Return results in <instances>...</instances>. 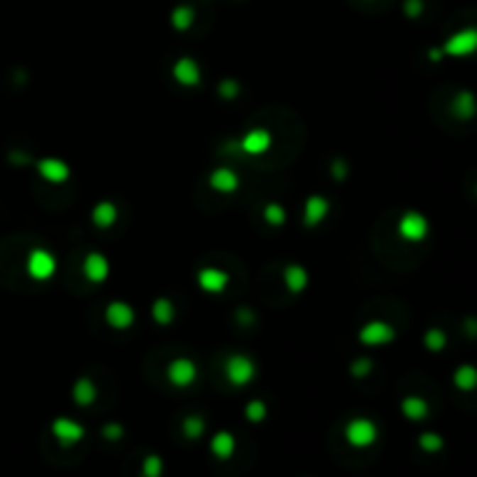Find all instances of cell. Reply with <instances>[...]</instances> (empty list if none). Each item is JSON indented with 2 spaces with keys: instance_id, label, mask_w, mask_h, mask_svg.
Listing matches in <instances>:
<instances>
[{
  "instance_id": "4fadbf2b",
  "label": "cell",
  "mask_w": 477,
  "mask_h": 477,
  "mask_svg": "<svg viewBox=\"0 0 477 477\" xmlns=\"http://www.w3.org/2000/svg\"><path fill=\"white\" fill-rule=\"evenodd\" d=\"M107 322H110L114 329H126L133 324V309L126 303H112L107 307Z\"/></svg>"
},
{
  "instance_id": "d6986e66",
  "label": "cell",
  "mask_w": 477,
  "mask_h": 477,
  "mask_svg": "<svg viewBox=\"0 0 477 477\" xmlns=\"http://www.w3.org/2000/svg\"><path fill=\"white\" fill-rule=\"evenodd\" d=\"M72 396H75V400H77L80 405H91V403H94V398H96L94 382H91V380H80L77 387H75V391H72Z\"/></svg>"
},
{
  "instance_id": "f546056e",
  "label": "cell",
  "mask_w": 477,
  "mask_h": 477,
  "mask_svg": "<svg viewBox=\"0 0 477 477\" xmlns=\"http://www.w3.org/2000/svg\"><path fill=\"white\" fill-rule=\"evenodd\" d=\"M154 314H156L158 322H168L170 317H172V309L168 305V300H158L156 307H154Z\"/></svg>"
},
{
  "instance_id": "4dcf8cb0",
  "label": "cell",
  "mask_w": 477,
  "mask_h": 477,
  "mask_svg": "<svg viewBox=\"0 0 477 477\" xmlns=\"http://www.w3.org/2000/svg\"><path fill=\"white\" fill-rule=\"evenodd\" d=\"M265 219L270 221V224H282V221H284V212H282V207H280V205H268V210H265Z\"/></svg>"
},
{
  "instance_id": "9c48e42d",
  "label": "cell",
  "mask_w": 477,
  "mask_h": 477,
  "mask_svg": "<svg viewBox=\"0 0 477 477\" xmlns=\"http://www.w3.org/2000/svg\"><path fill=\"white\" fill-rule=\"evenodd\" d=\"M198 282L205 291L216 294V291H224V287L229 284V275H226L224 270H219V268H205V270H200Z\"/></svg>"
},
{
  "instance_id": "ffe728a7",
  "label": "cell",
  "mask_w": 477,
  "mask_h": 477,
  "mask_svg": "<svg viewBox=\"0 0 477 477\" xmlns=\"http://www.w3.org/2000/svg\"><path fill=\"white\" fill-rule=\"evenodd\" d=\"M329 203L324 198H309L307 200V224H319L324 219Z\"/></svg>"
},
{
  "instance_id": "30bf717a",
  "label": "cell",
  "mask_w": 477,
  "mask_h": 477,
  "mask_svg": "<svg viewBox=\"0 0 477 477\" xmlns=\"http://www.w3.org/2000/svg\"><path fill=\"white\" fill-rule=\"evenodd\" d=\"M391 338H393V329L384 322H373L361 331V340L368 342V345H382V342H389Z\"/></svg>"
},
{
  "instance_id": "5b68a950",
  "label": "cell",
  "mask_w": 477,
  "mask_h": 477,
  "mask_svg": "<svg viewBox=\"0 0 477 477\" xmlns=\"http://www.w3.org/2000/svg\"><path fill=\"white\" fill-rule=\"evenodd\" d=\"M56 270L54 256L45 249H33L28 256V273L33 280H49Z\"/></svg>"
},
{
  "instance_id": "d6a6232c",
  "label": "cell",
  "mask_w": 477,
  "mask_h": 477,
  "mask_svg": "<svg viewBox=\"0 0 477 477\" xmlns=\"http://www.w3.org/2000/svg\"><path fill=\"white\" fill-rule=\"evenodd\" d=\"M103 433H105V438L116 440V438H119V435H121V429H119V426H105V431H103Z\"/></svg>"
},
{
  "instance_id": "7a4b0ae2",
  "label": "cell",
  "mask_w": 477,
  "mask_h": 477,
  "mask_svg": "<svg viewBox=\"0 0 477 477\" xmlns=\"http://www.w3.org/2000/svg\"><path fill=\"white\" fill-rule=\"evenodd\" d=\"M378 426H375V422L371 420H363V417H358V420L349 422V426L345 429V438L351 447H371L375 440H378Z\"/></svg>"
},
{
  "instance_id": "4316f807",
  "label": "cell",
  "mask_w": 477,
  "mask_h": 477,
  "mask_svg": "<svg viewBox=\"0 0 477 477\" xmlns=\"http://www.w3.org/2000/svg\"><path fill=\"white\" fill-rule=\"evenodd\" d=\"M420 445H422L424 451H438L442 447V438L435 433H424L420 438Z\"/></svg>"
},
{
  "instance_id": "7402d4cb",
  "label": "cell",
  "mask_w": 477,
  "mask_h": 477,
  "mask_svg": "<svg viewBox=\"0 0 477 477\" xmlns=\"http://www.w3.org/2000/svg\"><path fill=\"white\" fill-rule=\"evenodd\" d=\"M142 477H163V459L158 454H149L142 461Z\"/></svg>"
},
{
  "instance_id": "ba28073f",
  "label": "cell",
  "mask_w": 477,
  "mask_h": 477,
  "mask_svg": "<svg viewBox=\"0 0 477 477\" xmlns=\"http://www.w3.org/2000/svg\"><path fill=\"white\" fill-rule=\"evenodd\" d=\"M451 112H454V116H459V119H473L477 114L475 94H471V91H459L454 100H451Z\"/></svg>"
},
{
  "instance_id": "2e32d148",
  "label": "cell",
  "mask_w": 477,
  "mask_h": 477,
  "mask_svg": "<svg viewBox=\"0 0 477 477\" xmlns=\"http://www.w3.org/2000/svg\"><path fill=\"white\" fill-rule=\"evenodd\" d=\"M454 384L461 391H473L477 387V368L475 366H459L454 373Z\"/></svg>"
},
{
  "instance_id": "3957f363",
  "label": "cell",
  "mask_w": 477,
  "mask_h": 477,
  "mask_svg": "<svg viewBox=\"0 0 477 477\" xmlns=\"http://www.w3.org/2000/svg\"><path fill=\"white\" fill-rule=\"evenodd\" d=\"M398 233L400 238L407 242H422L426 236H429V219L420 212H405L403 219L398 224Z\"/></svg>"
},
{
  "instance_id": "5bb4252c",
  "label": "cell",
  "mask_w": 477,
  "mask_h": 477,
  "mask_svg": "<svg viewBox=\"0 0 477 477\" xmlns=\"http://www.w3.org/2000/svg\"><path fill=\"white\" fill-rule=\"evenodd\" d=\"M84 273L91 282H103L107 278V273H110V265H107L105 256L100 254H89L87 261H84Z\"/></svg>"
},
{
  "instance_id": "1f68e13d",
  "label": "cell",
  "mask_w": 477,
  "mask_h": 477,
  "mask_svg": "<svg viewBox=\"0 0 477 477\" xmlns=\"http://www.w3.org/2000/svg\"><path fill=\"white\" fill-rule=\"evenodd\" d=\"M422 10H424L422 0H407V3H405V12H407L410 16H420Z\"/></svg>"
},
{
  "instance_id": "cb8c5ba5",
  "label": "cell",
  "mask_w": 477,
  "mask_h": 477,
  "mask_svg": "<svg viewBox=\"0 0 477 477\" xmlns=\"http://www.w3.org/2000/svg\"><path fill=\"white\" fill-rule=\"evenodd\" d=\"M287 284H289V289L291 291H300L307 284V275H305V270H300L298 265H291V268H287Z\"/></svg>"
},
{
  "instance_id": "e0dca14e",
  "label": "cell",
  "mask_w": 477,
  "mask_h": 477,
  "mask_svg": "<svg viewBox=\"0 0 477 477\" xmlns=\"http://www.w3.org/2000/svg\"><path fill=\"white\" fill-rule=\"evenodd\" d=\"M175 77H177L182 84H196L198 82V68L196 63L191 61V58H182V61H177V65H175Z\"/></svg>"
},
{
  "instance_id": "9a60e30c",
  "label": "cell",
  "mask_w": 477,
  "mask_h": 477,
  "mask_svg": "<svg viewBox=\"0 0 477 477\" xmlns=\"http://www.w3.org/2000/svg\"><path fill=\"white\" fill-rule=\"evenodd\" d=\"M40 172H43L45 177H47L49 182H54V184H61V182L70 175L68 165L61 163V161H49V158H47V161L40 163Z\"/></svg>"
},
{
  "instance_id": "603a6c76",
  "label": "cell",
  "mask_w": 477,
  "mask_h": 477,
  "mask_svg": "<svg viewBox=\"0 0 477 477\" xmlns=\"http://www.w3.org/2000/svg\"><path fill=\"white\" fill-rule=\"evenodd\" d=\"M114 219H116V210L112 203H100L94 210V221L98 226H110L114 224Z\"/></svg>"
},
{
  "instance_id": "484cf974",
  "label": "cell",
  "mask_w": 477,
  "mask_h": 477,
  "mask_svg": "<svg viewBox=\"0 0 477 477\" xmlns=\"http://www.w3.org/2000/svg\"><path fill=\"white\" fill-rule=\"evenodd\" d=\"M182 429H184V435H187V438L196 440V438H200V435H203L205 424H203V420H200V417H189V420H184Z\"/></svg>"
},
{
  "instance_id": "6da1fadb",
  "label": "cell",
  "mask_w": 477,
  "mask_h": 477,
  "mask_svg": "<svg viewBox=\"0 0 477 477\" xmlns=\"http://www.w3.org/2000/svg\"><path fill=\"white\" fill-rule=\"evenodd\" d=\"M477 52V28H461L456 31L454 35L447 38V43L442 45V54L445 56H473Z\"/></svg>"
},
{
  "instance_id": "f1b7e54d",
  "label": "cell",
  "mask_w": 477,
  "mask_h": 477,
  "mask_svg": "<svg viewBox=\"0 0 477 477\" xmlns=\"http://www.w3.org/2000/svg\"><path fill=\"white\" fill-rule=\"evenodd\" d=\"M265 417V405L261 400H252V403L247 405V420L249 422H261Z\"/></svg>"
},
{
  "instance_id": "8fae6325",
  "label": "cell",
  "mask_w": 477,
  "mask_h": 477,
  "mask_svg": "<svg viewBox=\"0 0 477 477\" xmlns=\"http://www.w3.org/2000/svg\"><path fill=\"white\" fill-rule=\"evenodd\" d=\"M210 449L212 454L219 459V461H226V459L233 456V451H236V438H233V433L229 431H219L212 438L210 442Z\"/></svg>"
},
{
  "instance_id": "8992f818",
  "label": "cell",
  "mask_w": 477,
  "mask_h": 477,
  "mask_svg": "<svg viewBox=\"0 0 477 477\" xmlns=\"http://www.w3.org/2000/svg\"><path fill=\"white\" fill-rule=\"evenodd\" d=\"M226 375H229V380L233 384H238V387H242V384H247L249 380L254 378V366L252 361H249L247 356H231L229 361H226Z\"/></svg>"
},
{
  "instance_id": "52a82bcc",
  "label": "cell",
  "mask_w": 477,
  "mask_h": 477,
  "mask_svg": "<svg viewBox=\"0 0 477 477\" xmlns=\"http://www.w3.org/2000/svg\"><path fill=\"white\" fill-rule=\"evenodd\" d=\"M168 378L175 387H187V384L196 380V368L189 358H177V361H172L168 368Z\"/></svg>"
},
{
  "instance_id": "ac0fdd59",
  "label": "cell",
  "mask_w": 477,
  "mask_h": 477,
  "mask_svg": "<svg viewBox=\"0 0 477 477\" xmlns=\"http://www.w3.org/2000/svg\"><path fill=\"white\" fill-rule=\"evenodd\" d=\"M403 415L407 417V420L420 422V420H424L426 415H429V405H426L424 398L410 396V398L403 400Z\"/></svg>"
},
{
  "instance_id": "7c38bea8",
  "label": "cell",
  "mask_w": 477,
  "mask_h": 477,
  "mask_svg": "<svg viewBox=\"0 0 477 477\" xmlns=\"http://www.w3.org/2000/svg\"><path fill=\"white\" fill-rule=\"evenodd\" d=\"M270 147V133L268 131H252L242 140V149L247 154H263Z\"/></svg>"
},
{
  "instance_id": "d4e9b609",
  "label": "cell",
  "mask_w": 477,
  "mask_h": 477,
  "mask_svg": "<svg viewBox=\"0 0 477 477\" xmlns=\"http://www.w3.org/2000/svg\"><path fill=\"white\" fill-rule=\"evenodd\" d=\"M191 21H194V10H191V7L182 5V7H177V10L172 12V23H175V28H180V31L189 28V26H191Z\"/></svg>"
},
{
  "instance_id": "44dd1931",
  "label": "cell",
  "mask_w": 477,
  "mask_h": 477,
  "mask_svg": "<svg viewBox=\"0 0 477 477\" xmlns=\"http://www.w3.org/2000/svg\"><path fill=\"white\" fill-rule=\"evenodd\" d=\"M212 187L219 191H233L238 187V177L231 170H216L212 175Z\"/></svg>"
},
{
  "instance_id": "277c9868",
  "label": "cell",
  "mask_w": 477,
  "mask_h": 477,
  "mask_svg": "<svg viewBox=\"0 0 477 477\" xmlns=\"http://www.w3.org/2000/svg\"><path fill=\"white\" fill-rule=\"evenodd\" d=\"M52 433L63 447H70V445H77V442L84 438V426L77 424L75 420H68V417H58L52 424Z\"/></svg>"
},
{
  "instance_id": "83f0119b",
  "label": "cell",
  "mask_w": 477,
  "mask_h": 477,
  "mask_svg": "<svg viewBox=\"0 0 477 477\" xmlns=\"http://www.w3.org/2000/svg\"><path fill=\"white\" fill-rule=\"evenodd\" d=\"M426 345H429V349H433V351H440L445 347V333L440 329H431L429 336H426Z\"/></svg>"
}]
</instances>
